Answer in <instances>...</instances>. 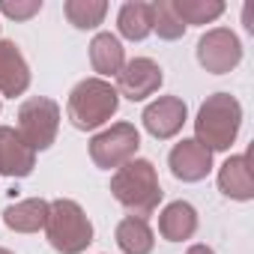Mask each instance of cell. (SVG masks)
<instances>
[{
	"label": "cell",
	"mask_w": 254,
	"mask_h": 254,
	"mask_svg": "<svg viewBox=\"0 0 254 254\" xmlns=\"http://www.w3.org/2000/svg\"><path fill=\"white\" fill-rule=\"evenodd\" d=\"M111 194L129 215L150 218L159 209L165 191L156 165L150 159H132L111 174Z\"/></svg>",
	"instance_id": "obj_1"
},
{
	"label": "cell",
	"mask_w": 254,
	"mask_h": 254,
	"mask_svg": "<svg viewBox=\"0 0 254 254\" xmlns=\"http://www.w3.org/2000/svg\"><path fill=\"white\" fill-rule=\"evenodd\" d=\"M242 129V105L230 93H212L200 102L194 117V141L209 153H227Z\"/></svg>",
	"instance_id": "obj_2"
},
{
	"label": "cell",
	"mask_w": 254,
	"mask_h": 254,
	"mask_svg": "<svg viewBox=\"0 0 254 254\" xmlns=\"http://www.w3.org/2000/svg\"><path fill=\"white\" fill-rule=\"evenodd\" d=\"M120 111L117 87L105 78H84L72 87L66 99V117L78 132H99Z\"/></svg>",
	"instance_id": "obj_3"
},
{
	"label": "cell",
	"mask_w": 254,
	"mask_h": 254,
	"mask_svg": "<svg viewBox=\"0 0 254 254\" xmlns=\"http://www.w3.org/2000/svg\"><path fill=\"white\" fill-rule=\"evenodd\" d=\"M93 221L84 212V206L72 197L48 200V221H45V239L57 254H84L93 245Z\"/></svg>",
	"instance_id": "obj_4"
},
{
	"label": "cell",
	"mask_w": 254,
	"mask_h": 254,
	"mask_svg": "<svg viewBox=\"0 0 254 254\" xmlns=\"http://www.w3.org/2000/svg\"><path fill=\"white\" fill-rule=\"evenodd\" d=\"M15 132L33 153L51 150L60 132V105L48 96H30L18 105L15 114Z\"/></svg>",
	"instance_id": "obj_5"
},
{
	"label": "cell",
	"mask_w": 254,
	"mask_h": 254,
	"mask_svg": "<svg viewBox=\"0 0 254 254\" xmlns=\"http://www.w3.org/2000/svg\"><path fill=\"white\" fill-rule=\"evenodd\" d=\"M90 150V159L96 168L102 171H117L123 168L126 162H132L138 159V150H141V132H138V126L135 123H111L108 129L96 132L87 144Z\"/></svg>",
	"instance_id": "obj_6"
},
{
	"label": "cell",
	"mask_w": 254,
	"mask_h": 254,
	"mask_svg": "<svg viewBox=\"0 0 254 254\" xmlns=\"http://www.w3.org/2000/svg\"><path fill=\"white\" fill-rule=\"evenodd\" d=\"M194 57L203 72L209 75H227L242 63V42L230 27H209L194 48Z\"/></svg>",
	"instance_id": "obj_7"
},
{
	"label": "cell",
	"mask_w": 254,
	"mask_h": 254,
	"mask_svg": "<svg viewBox=\"0 0 254 254\" xmlns=\"http://www.w3.org/2000/svg\"><path fill=\"white\" fill-rule=\"evenodd\" d=\"M162 84H165V72L153 57H132L120 69L114 87H117V96L129 102H147L162 90Z\"/></svg>",
	"instance_id": "obj_8"
},
{
	"label": "cell",
	"mask_w": 254,
	"mask_h": 254,
	"mask_svg": "<svg viewBox=\"0 0 254 254\" xmlns=\"http://www.w3.org/2000/svg\"><path fill=\"white\" fill-rule=\"evenodd\" d=\"M141 123H144L147 135H153L156 141H171L189 123V105L180 96H156L153 102H147Z\"/></svg>",
	"instance_id": "obj_9"
},
{
	"label": "cell",
	"mask_w": 254,
	"mask_h": 254,
	"mask_svg": "<svg viewBox=\"0 0 254 254\" xmlns=\"http://www.w3.org/2000/svg\"><path fill=\"white\" fill-rule=\"evenodd\" d=\"M168 168L180 183H200L212 174V153L194 138H183L168 153Z\"/></svg>",
	"instance_id": "obj_10"
},
{
	"label": "cell",
	"mask_w": 254,
	"mask_h": 254,
	"mask_svg": "<svg viewBox=\"0 0 254 254\" xmlns=\"http://www.w3.org/2000/svg\"><path fill=\"white\" fill-rule=\"evenodd\" d=\"M30 63L12 39H0V99H18L30 90Z\"/></svg>",
	"instance_id": "obj_11"
},
{
	"label": "cell",
	"mask_w": 254,
	"mask_h": 254,
	"mask_svg": "<svg viewBox=\"0 0 254 254\" xmlns=\"http://www.w3.org/2000/svg\"><path fill=\"white\" fill-rule=\"evenodd\" d=\"M215 183H218V191L230 200H239V203L254 200V171H251L248 153L227 156L215 174Z\"/></svg>",
	"instance_id": "obj_12"
},
{
	"label": "cell",
	"mask_w": 254,
	"mask_h": 254,
	"mask_svg": "<svg viewBox=\"0 0 254 254\" xmlns=\"http://www.w3.org/2000/svg\"><path fill=\"white\" fill-rule=\"evenodd\" d=\"M36 168V153L21 141L15 126H0V177L24 180Z\"/></svg>",
	"instance_id": "obj_13"
},
{
	"label": "cell",
	"mask_w": 254,
	"mask_h": 254,
	"mask_svg": "<svg viewBox=\"0 0 254 254\" xmlns=\"http://www.w3.org/2000/svg\"><path fill=\"white\" fill-rule=\"evenodd\" d=\"M200 227L197 209L189 200H171L159 212V236L168 242H189Z\"/></svg>",
	"instance_id": "obj_14"
},
{
	"label": "cell",
	"mask_w": 254,
	"mask_h": 254,
	"mask_svg": "<svg viewBox=\"0 0 254 254\" xmlns=\"http://www.w3.org/2000/svg\"><path fill=\"white\" fill-rule=\"evenodd\" d=\"M90 66H93L96 78H105V81L120 75V69L126 66V48L117 33L99 30L90 39Z\"/></svg>",
	"instance_id": "obj_15"
},
{
	"label": "cell",
	"mask_w": 254,
	"mask_h": 254,
	"mask_svg": "<svg viewBox=\"0 0 254 254\" xmlns=\"http://www.w3.org/2000/svg\"><path fill=\"white\" fill-rule=\"evenodd\" d=\"M48 221V200L45 197H24L3 209V224L15 233H39Z\"/></svg>",
	"instance_id": "obj_16"
},
{
	"label": "cell",
	"mask_w": 254,
	"mask_h": 254,
	"mask_svg": "<svg viewBox=\"0 0 254 254\" xmlns=\"http://www.w3.org/2000/svg\"><path fill=\"white\" fill-rule=\"evenodd\" d=\"M114 239L123 254H153L156 248V230L150 227V218H138V215L120 218Z\"/></svg>",
	"instance_id": "obj_17"
},
{
	"label": "cell",
	"mask_w": 254,
	"mask_h": 254,
	"mask_svg": "<svg viewBox=\"0 0 254 254\" xmlns=\"http://www.w3.org/2000/svg\"><path fill=\"white\" fill-rule=\"evenodd\" d=\"M153 33V6L147 0H126L117 12V36L129 42H144Z\"/></svg>",
	"instance_id": "obj_18"
},
{
	"label": "cell",
	"mask_w": 254,
	"mask_h": 254,
	"mask_svg": "<svg viewBox=\"0 0 254 254\" xmlns=\"http://www.w3.org/2000/svg\"><path fill=\"white\" fill-rule=\"evenodd\" d=\"M63 15L75 30H96L99 24H105L108 3L105 0H66Z\"/></svg>",
	"instance_id": "obj_19"
},
{
	"label": "cell",
	"mask_w": 254,
	"mask_h": 254,
	"mask_svg": "<svg viewBox=\"0 0 254 254\" xmlns=\"http://www.w3.org/2000/svg\"><path fill=\"white\" fill-rule=\"evenodd\" d=\"M177 15L183 18L186 27H203L212 24L224 15V0H174Z\"/></svg>",
	"instance_id": "obj_20"
},
{
	"label": "cell",
	"mask_w": 254,
	"mask_h": 254,
	"mask_svg": "<svg viewBox=\"0 0 254 254\" xmlns=\"http://www.w3.org/2000/svg\"><path fill=\"white\" fill-rule=\"evenodd\" d=\"M153 6V33L159 36V39H165V42H177V39H183L186 36V24H183V18L177 15V6H174V0H156V3H150Z\"/></svg>",
	"instance_id": "obj_21"
},
{
	"label": "cell",
	"mask_w": 254,
	"mask_h": 254,
	"mask_svg": "<svg viewBox=\"0 0 254 254\" xmlns=\"http://www.w3.org/2000/svg\"><path fill=\"white\" fill-rule=\"evenodd\" d=\"M42 12V0H0V15L9 21H30Z\"/></svg>",
	"instance_id": "obj_22"
},
{
	"label": "cell",
	"mask_w": 254,
	"mask_h": 254,
	"mask_svg": "<svg viewBox=\"0 0 254 254\" xmlns=\"http://www.w3.org/2000/svg\"><path fill=\"white\" fill-rule=\"evenodd\" d=\"M242 21H245V30H248V33H254V18H251V3H245V6H242Z\"/></svg>",
	"instance_id": "obj_23"
},
{
	"label": "cell",
	"mask_w": 254,
	"mask_h": 254,
	"mask_svg": "<svg viewBox=\"0 0 254 254\" xmlns=\"http://www.w3.org/2000/svg\"><path fill=\"white\" fill-rule=\"evenodd\" d=\"M186 254H215L209 245H203V242H194V245H189V251Z\"/></svg>",
	"instance_id": "obj_24"
},
{
	"label": "cell",
	"mask_w": 254,
	"mask_h": 254,
	"mask_svg": "<svg viewBox=\"0 0 254 254\" xmlns=\"http://www.w3.org/2000/svg\"><path fill=\"white\" fill-rule=\"evenodd\" d=\"M0 254H12V251H9V248H3V245H0Z\"/></svg>",
	"instance_id": "obj_25"
},
{
	"label": "cell",
	"mask_w": 254,
	"mask_h": 254,
	"mask_svg": "<svg viewBox=\"0 0 254 254\" xmlns=\"http://www.w3.org/2000/svg\"><path fill=\"white\" fill-rule=\"evenodd\" d=\"M0 111H3V99H0Z\"/></svg>",
	"instance_id": "obj_26"
},
{
	"label": "cell",
	"mask_w": 254,
	"mask_h": 254,
	"mask_svg": "<svg viewBox=\"0 0 254 254\" xmlns=\"http://www.w3.org/2000/svg\"><path fill=\"white\" fill-rule=\"evenodd\" d=\"M0 27H3V24H0Z\"/></svg>",
	"instance_id": "obj_27"
}]
</instances>
